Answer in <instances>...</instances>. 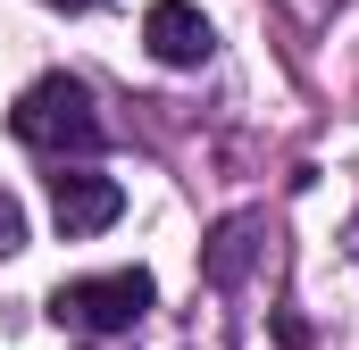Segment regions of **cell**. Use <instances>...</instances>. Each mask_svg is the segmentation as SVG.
Instances as JSON below:
<instances>
[{"label": "cell", "instance_id": "obj_5", "mask_svg": "<svg viewBox=\"0 0 359 350\" xmlns=\"http://www.w3.org/2000/svg\"><path fill=\"white\" fill-rule=\"evenodd\" d=\"M142 42H151L159 67H209V59H217V34H209V17H201L192 0H151Z\"/></svg>", "mask_w": 359, "mask_h": 350}, {"label": "cell", "instance_id": "obj_4", "mask_svg": "<svg viewBox=\"0 0 359 350\" xmlns=\"http://www.w3.org/2000/svg\"><path fill=\"white\" fill-rule=\"evenodd\" d=\"M117 209H126V192H117L109 175L67 167V159H59V175H50V225H59L67 242H84V234H109V225H117Z\"/></svg>", "mask_w": 359, "mask_h": 350}, {"label": "cell", "instance_id": "obj_1", "mask_svg": "<svg viewBox=\"0 0 359 350\" xmlns=\"http://www.w3.org/2000/svg\"><path fill=\"white\" fill-rule=\"evenodd\" d=\"M8 134L25 150H42V159H92L109 142V125L92 108V84H76V76H34L17 92V108H8Z\"/></svg>", "mask_w": 359, "mask_h": 350}, {"label": "cell", "instance_id": "obj_2", "mask_svg": "<svg viewBox=\"0 0 359 350\" xmlns=\"http://www.w3.org/2000/svg\"><path fill=\"white\" fill-rule=\"evenodd\" d=\"M151 300H159L151 267H109V275L59 284V292H50V317L76 326V334H134V326L151 317Z\"/></svg>", "mask_w": 359, "mask_h": 350}, {"label": "cell", "instance_id": "obj_6", "mask_svg": "<svg viewBox=\"0 0 359 350\" xmlns=\"http://www.w3.org/2000/svg\"><path fill=\"white\" fill-rule=\"evenodd\" d=\"M25 251V209H17V192H0V259H17Z\"/></svg>", "mask_w": 359, "mask_h": 350}, {"label": "cell", "instance_id": "obj_7", "mask_svg": "<svg viewBox=\"0 0 359 350\" xmlns=\"http://www.w3.org/2000/svg\"><path fill=\"white\" fill-rule=\"evenodd\" d=\"M284 8H292V25H309V34H318V25H326L343 0H284Z\"/></svg>", "mask_w": 359, "mask_h": 350}, {"label": "cell", "instance_id": "obj_8", "mask_svg": "<svg viewBox=\"0 0 359 350\" xmlns=\"http://www.w3.org/2000/svg\"><path fill=\"white\" fill-rule=\"evenodd\" d=\"M59 8H92V0H59Z\"/></svg>", "mask_w": 359, "mask_h": 350}, {"label": "cell", "instance_id": "obj_3", "mask_svg": "<svg viewBox=\"0 0 359 350\" xmlns=\"http://www.w3.org/2000/svg\"><path fill=\"white\" fill-rule=\"evenodd\" d=\"M268 242H276L268 209H234V217H217L209 242H201V284H209V292H243V284L268 267Z\"/></svg>", "mask_w": 359, "mask_h": 350}]
</instances>
